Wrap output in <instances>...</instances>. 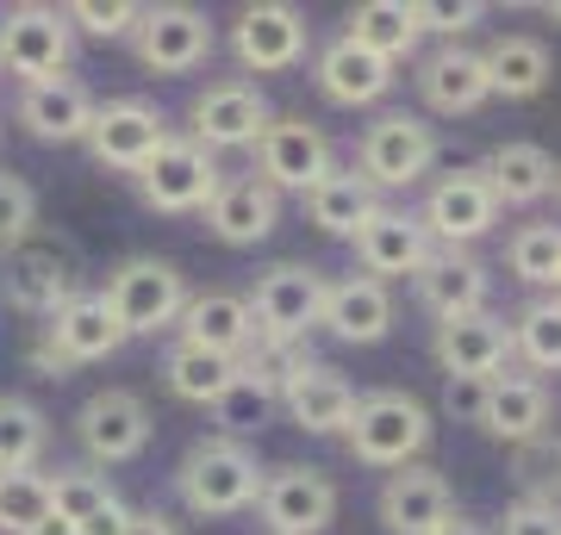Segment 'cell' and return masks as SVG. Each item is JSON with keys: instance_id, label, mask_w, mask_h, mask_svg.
I'll list each match as a JSON object with an SVG mask.
<instances>
[{"instance_id": "obj_1", "label": "cell", "mask_w": 561, "mask_h": 535, "mask_svg": "<svg viewBox=\"0 0 561 535\" xmlns=\"http://www.w3.org/2000/svg\"><path fill=\"white\" fill-rule=\"evenodd\" d=\"M175 492L194 516H231L243 504H256L262 492V467L256 455L231 437H201L175 467Z\"/></svg>"}, {"instance_id": "obj_2", "label": "cell", "mask_w": 561, "mask_h": 535, "mask_svg": "<svg viewBox=\"0 0 561 535\" xmlns=\"http://www.w3.org/2000/svg\"><path fill=\"white\" fill-rule=\"evenodd\" d=\"M431 411H424L412 393H368L356 398V417H350V455L362 467H412V461L431 449Z\"/></svg>"}, {"instance_id": "obj_3", "label": "cell", "mask_w": 561, "mask_h": 535, "mask_svg": "<svg viewBox=\"0 0 561 535\" xmlns=\"http://www.w3.org/2000/svg\"><path fill=\"white\" fill-rule=\"evenodd\" d=\"M106 305L119 317L125 337H162L175 330L181 305H187V275L175 261H157V256H131L106 275Z\"/></svg>"}, {"instance_id": "obj_4", "label": "cell", "mask_w": 561, "mask_h": 535, "mask_svg": "<svg viewBox=\"0 0 561 535\" xmlns=\"http://www.w3.org/2000/svg\"><path fill=\"white\" fill-rule=\"evenodd\" d=\"M243 305H250V324L262 342H306V330H319L324 312V275L312 261H275L256 275Z\"/></svg>"}, {"instance_id": "obj_5", "label": "cell", "mask_w": 561, "mask_h": 535, "mask_svg": "<svg viewBox=\"0 0 561 535\" xmlns=\"http://www.w3.org/2000/svg\"><path fill=\"white\" fill-rule=\"evenodd\" d=\"M219 181H225L219 162L206 156L201 143L169 131V138H162V150L138 168V194H144V206H150V212H169V219H175V212H206V206H213V194H219Z\"/></svg>"}, {"instance_id": "obj_6", "label": "cell", "mask_w": 561, "mask_h": 535, "mask_svg": "<svg viewBox=\"0 0 561 535\" xmlns=\"http://www.w3.org/2000/svg\"><path fill=\"white\" fill-rule=\"evenodd\" d=\"M187 119H194V143L213 156V150H256V138L268 131L275 113H268V94H262L256 81L225 75V81H206L201 94H194Z\"/></svg>"}, {"instance_id": "obj_7", "label": "cell", "mask_w": 561, "mask_h": 535, "mask_svg": "<svg viewBox=\"0 0 561 535\" xmlns=\"http://www.w3.org/2000/svg\"><path fill=\"white\" fill-rule=\"evenodd\" d=\"M76 57V25L57 7H7L0 20V69L32 88V81H57Z\"/></svg>"}, {"instance_id": "obj_8", "label": "cell", "mask_w": 561, "mask_h": 535, "mask_svg": "<svg viewBox=\"0 0 561 535\" xmlns=\"http://www.w3.org/2000/svg\"><path fill=\"white\" fill-rule=\"evenodd\" d=\"M131 44H138V62L150 75H194L206 57H213V20L201 7H144L138 25H131Z\"/></svg>"}, {"instance_id": "obj_9", "label": "cell", "mask_w": 561, "mask_h": 535, "mask_svg": "<svg viewBox=\"0 0 561 535\" xmlns=\"http://www.w3.org/2000/svg\"><path fill=\"white\" fill-rule=\"evenodd\" d=\"M362 181L368 187H412V181L431 175V162H437V131L412 113H381V119L362 131Z\"/></svg>"}, {"instance_id": "obj_10", "label": "cell", "mask_w": 561, "mask_h": 535, "mask_svg": "<svg viewBox=\"0 0 561 535\" xmlns=\"http://www.w3.org/2000/svg\"><path fill=\"white\" fill-rule=\"evenodd\" d=\"M256 504H262L268 535H324L331 516H337V486H331V474H319V467L287 461V467H268V474H262Z\"/></svg>"}, {"instance_id": "obj_11", "label": "cell", "mask_w": 561, "mask_h": 535, "mask_svg": "<svg viewBox=\"0 0 561 535\" xmlns=\"http://www.w3.org/2000/svg\"><path fill=\"white\" fill-rule=\"evenodd\" d=\"M419 224L437 249H468L474 237H486V231L500 224V199H493L481 168H456V175H443L437 187L424 194Z\"/></svg>"}, {"instance_id": "obj_12", "label": "cell", "mask_w": 561, "mask_h": 535, "mask_svg": "<svg viewBox=\"0 0 561 535\" xmlns=\"http://www.w3.org/2000/svg\"><path fill=\"white\" fill-rule=\"evenodd\" d=\"M256 181H268L275 194H312L319 181L337 175V162H331V138H324L319 125L306 119H268V131L256 138Z\"/></svg>"}, {"instance_id": "obj_13", "label": "cell", "mask_w": 561, "mask_h": 535, "mask_svg": "<svg viewBox=\"0 0 561 535\" xmlns=\"http://www.w3.org/2000/svg\"><path fill=\"white\" fill-rule=\"evenodd\" d=\"M162 138H169V119H162L150 100H106V106H94V125H88L81 143L94 150L101 168L138 175L144 162L162 150Z\"/></svg>"}, {"instance_id": "obj_14", "label": "cell", "mask_w": 561, "mask_h": 535, "mask_svg": "<svg viewBox=\"0 0 561 535\" xmlns=\"http://www.w3.org/2000/svg\"><path fill=\"white\" fill-rule=\"evenodd\" d=\"M76 442L88 449V461L119 467V461L144 455V442H150V405L125 386H106L76 411Z\"/></svg>"}, {"instance_id": "obj_15", "label": "cell", "mask_w": 561, "mask_h": 535, "mask_svg": "<svg viewBox=\"0 0 561 535\" xmlns=\"http://www.w3.org/2000/svg\"><path fill=\"white\" fill-rule=\"evenodd\" d=\"M0 293L13 312H32V317H57L69 299H76V268L62 249L50 243H32L25 237L20 249L0 256Z\"/></svg>"}, {"instance_id": "obj_16", "label": "cell", "mask_w": 561, "mask_h": 535, "mask_svg": "<svg viewBox=\"0 0 561 535\" xmlns=\"http://www.w3.org/2000/svg\"><path fill=\"white\" fill-rule=\"evenodd\" d=\"M231 50H238L243 69L256 75H280L306 57V13L287 7V0H262V7H243L238 25H231Z\"/></svg>"}, {"instance_id": "obj_17", "label": "cell", "mask_w": 561, "mask_h": 535, "mask_svg": "<svg viewBox=\"0 0 561 535\" xmlns=\"http://www.w3.org/2000/svg\"><path fill=\"white\" fill-rule=\"evenodd\" d=\"M419 287V305L431 317H468V312H486V299H493V275H486L481 256H468V249H431L424 268L412 275Z\"/></svg>"}, {"instance_id": "obj_18", "label": "cell", "mask_w": 561, "mask_h": 535, "mask_svg": "<svg viewBox=\"0 0 561 535\" xmlns=\"http://www.w3.org/2000/svg\"><path fill=\"white\" fill-rule=\"evenodd\" d=\"M275 398L306 437H337V430H350V417H356V386H350L337 368H324V361L294 368V374L280 380Z\"/></svg>"}, {"instance_id": "obj_19", "label": "cell", "mask_w": 561, "mask_h": 535, "mask_svg": "<svg viewBox=\"0 0 561 535\" xmlns=\"http://www.w3.org/2000/svg\"><path fill=\"white\" fill-rule=\"evenodd\" d=\"M431 349H437L443 374H474V380H493L512 361V324H505L500 312H468V317H443L437 337H431Z\"/></svg>"}, {"instance_id": "obj_20", "label": "cell", "mask_w": 561, "mask_h": 535, "mask_svg": "<svg viewBox=\"0 0 561 535\" xmlns=\"http://www.w3.org/2000/svg\"><path fill=\"white\" fill-rule=\"evenodd\" d=\"M456 516V498H449V479L437 467H393L381 486V523L393 535H437L443 523Z\"/></svg>"}, {"instance_id": "obj_21", "label": "cell", "mask_w": 561, "mask_h": 535, "mask_svg": "<svg viewBox=\"0 0 561 535\" xmlns=\"http://www.w3.org/2000/svg\"><path fill=\"white\" fill-rule=\"evenodd\" d=\"M13 119H20L38 143H81L88 125H94V94H88L81 81H69V75L32 81V88H20Z\"/></svg>"}, {"instance_id": "obj_22", "label": "cell", "mask_w": 561, "mask_h": 535, "mask_svg": "<svg viewBox=\"0 0 561 535\" xmlns=\"http://www.w3.org/2000/svg\"><path fill=\"white\" fill-rule=\"evenodd\" d=\"M419 94H424V106H431V113H443V119L481 113L486 100H493L481 50H468V44H443V50H431V57H424V69H419Z\"/></svg>"}, {"instance_id": "obj_23", "label": "cell", "mask_w": 561, "mask_h": 535, "mask_svg": "<svg viewBox=\"0 0 561 535\" xmlns=\"http://www.w3.org/2000/svg\"><path fill=\"white\" fill-rule=\"evenodd\" d=\"M437 243L424 237V224H419V212H375V219L356 231V261L368 268V280H400V275H419L424 268V256H431Z\"/></svg>"}, {"instance_id": "obj_24", "label": "cell", "mask_w": 561, "mask_h": 535, "mask_svg": "<svg viewBox=\"0 0 561 535\" xmlns=\"http://www.w3.org/2000/svg\"><path fill=\"white\" fill-rule=\"evenodd\" d=\"M206 224H213L219 243L250 249V243H262L280 224V194L256 175H231V181H219V194L206 206Z\"/></svg>"}, {"instance_id": "obj_25", "label": "cell", "mask_w": 561, "mask_h": 535, "mask_svg": "<svg viewBox=\"0 0 561 535\" xmlns=\"http://www.w3.org/2000/svg\"><path fill=\"white\" fill-rule=\"evenodd\" d=\"M44 342H50L69 368H81V361L119 356L125 330H119V317H113V305H106L101 293H76L57 317H50V324H44Z\"/></svg>"}, {"instance_id": "obj_26", "label": "cell", "mask_w": 561, "mask_h": 535, "mask_svg": "<svg viewBox=\"0 0 561 535\" xmlns=\"http://www.w3.org/2000/svg\"><path fill=\"white\" fill-rule=\"evenodd\" d=\"M319 324H324L337 342H381L387 330H393V299H387L381 280H368V275L324 280V312H319Z\"/></svg>"}, {"instance_id": "obj_27", "label": "cell", "mask_w": 561, "mask_h": 535, "mask_svg": "<svg viewBox=\"0 0 561 535\" xmlns=\"http://www.w3.org/2000/svg\"><path fill=\"white\" fill-rule=\"evenodd\" d=\"M175 330L187 349H206V356H231L238 361L250 342H256V324H250V305L238 293H187Z\"/></svg>"}, {"instance_id": "obj_28", "label": "cell", "mask_w": 561, "mask_h": 535, "mask_svg": "<svg viewBox=\"0 0 561 535\" xmlns=\"http://www.w3.org/2000/svg\"><path fill=\"white\" fill-rule=\"evenodd\" d=\"M486 437L500 442H530L549 430V386H542L537 374H512V368H500V374L486 380V417H481Z\"/></svg>"}, {"instance_id": "obj_29", "label": "cell", "mask_w": 561, "mask_h": 535, "mask_svg": "<svg viewBox=\"0 0 561 535\" xmlns=\"http://www.w3.org/2000/svg\"><path fill=\"white\" fill-rule=\"evenodd\" d=\"M312 81H319V94L331 100V106H375V100L393 88V62L368 57V50H362V44H350V38H331L319 50Z\"/></svg>"}, {"instance_id": "obj_30", "label": "cell", "mask_w": 561, "mask_h": 535, "mask_svg": "<svg viewBox=\"0 0 561 535\" xmlns=\"http://www.w3.org/2000/svg\"><path fill=\"white\" fill-rule=\"evenodd\" d=\"M481 175H486V187H493L500 206H537V199L556 194L561 168L542 143H500V150L481 162Z\"/></svg>"}, {"instance_id": "obj_31", "label": "cell", "mask_w": 561, "mask_h": 535, "mask_svg": "<svg viewBox=\"0 0 561 535\" xmlns=\"http://www.w3.org/2000/svg\"><path fill=\"white\" fill-rule=\"evenodd\" d=\"M381 212V199H375V187L362 175H331V181H319L312 194H306V219L319 224L324 237H350L356 243V231L368 219Z\"/></svg>"}, {"instance_id": "obj_32", "label": "cell", "mask_w": 561, "mask_h": 535, "mask_svg": "<svg viewBox=\"0 0 561 535\" xmlns=\"http://www.w3.org/2000/svg\"><path fill=\"white\" fill-rule=\"evenodd\" d=\"M481 62H486V88L505 100H537L549 88V50L524 32H505L493 50H481Z\"/></svg>"}, {"instance_id": "obj_33", "label": "cell", "mask_w": 561, "mask_h": 535, "mask_svg": "<svg viewBox=\"0 0 561 535\" xmlns=\"http://www.w3.org/2000/svg\"><path fill=\"white\" fill-rule=\"evenodd\" d=\"M350 44H362L368 57L381 62H405L419 50V25H412V7L405 0H362L356 13H350Z\"/></svg>"}, {"instance_id": "obj_34", "label": "cell", "mask_w": 561, "mask_h": 535, "mask_svg": "<svg viewBox=\"0 0 561 535\" xmlns=\"http://www.w3.org/2000/svg\"><path fill=\"white\" fill-rule=\"evenodd\" d=\"M162 380H169V393L187 398V405H219V398L231 393V380H238V361L175 342V349L162 356Z\"/></svg>"}, {"instance_id": "obj_35", "label": "cell", "mask_w": 561, "mask_h": 535, "mask_svg": "<svg viewBox=\"0 0 561 535\" xmlns=\"http://www.w3.org/2000/svg\"><path fill=\"white\" fill-rule=\"evenodd\" d=\"M50 442V417L32 398L0 393V474H32Z\"/></svg>"}, {"instance_id": "obj_36", "label": "cell", "mask_w": 561, "mask_h": 535, "mask_svg": "<svg viewBox=\"0 0 561 535\" xmlns=\"http://www.w3.org/2000/svg\"><path fill=\"white\" fill-rule=\"evenodd\" d=\"M512 356H524L537 374H561V299H530L512 317Z\"/></svg>"}, {"instance_id": "obj_37", "label": "cell", "mask_w": 561, "mask_h": 535, "mask_svg": "<svg viewBox=\"0 0 561 535\" xmlns=\"http://www.w3.org/2000/svg\"><path fill=\"white\" fill-rule=\"evenodd\" d=\"M505 268L524 287H556L561 275V224H518L505 243Z\"/></svg>"}, {"instance_id": "obj_38", "label": "cell", "mask_w": 561, "mask_h": 535, "mask_svg": "<svg viewBox=\"0 0 561 535\" xmlns=\"http://www.w3.org/2000/svg\"><path fill=\"white\" fill-rule=\"evenodd\" d=\"M280 398H275V386L268 380H256V374H243L238 368V380H231V393L213 405L219 411V437H231V442H243V437H256L262 423H268V411H275Z\"/></svg>"}, {"instance_id": "obj_39", "label": "cell", "mask_w": 561, "mask_h": 535, "mask_svg": "<svg viewBox=\"0 0 561 535\" xmlns=\"http://www.w3.org/2000/svg\"><path fill=\"white\" fill-rule=\"evenodd\" d=\"M512 479L524 486V498L561 504V437L556 430H542V437H530V442L512 449Z\"/></svg>"}, {"instance_id": "obj_40", "label": "cell", "mask_w": 561, "mask_h": 535, "mask_svg": "<svg viewBox=\"0 0 561 535\" xmlns=\"http://www.w3.org/2000/svg\"><path fill=\"white\" fill-rule=\"evenodd\" d=\"M113 498H119V492H113L94 467H57V479H50V516H62L69 530L88 523L94 511H106Z\"/></svg>"}, {"instance_id": "obj_41", "label": "cell", "mask_w": 561, "mask_h": 535, "mask_svg": "<svg viewBox=\"0 0 561 535\" xmlns=\"http://www.w3.org/2000/svg\"><path fill=\"white\" fill-rule=\"evenodd\" d=\"M50 516V474H0V530L25 535Z\"/></svg>"}, {"instance_id": "obj_42", "label": "cell", "mask_w": 561, "mask_h": 535, "mask_svg": "<svg viewBox=\"0 0 561 535\" xmlns=\"http://www.w3.org/2000/svg\"><path fill=\"white\" fill-rule=\"evenodd\" d=\"M32 224H38V194L20 175H0V256L20 249L32 237Z\"/></svg>"}, {"instance_id": "obj_43", "label": "cell", "mask_w": 561, "mask_h": 535, "mask_svg": "<svg viewBox=\"0 0 561 535\" xmlns=\"http://www.w3.org/2000/svg\"><path fill=\"white\" fill-rule=\"evenodd\" d=\"M481 20H486L481 0H419V7H412V25H419V38H424V32H437V38L456 44L461 32H474Z\"/></svg>"}, {"instance_id": "obj_44", "label": "cell", "mask_w": 561, "mask_h": 535, "mask_svg": "<svg viewBox=\"0 0 561 535\" xmlns=\"http://www.w3.org/2000/svg\"><path fill=\"white\" fill-rule=\"evenodd\" d=\"M138 13L144 7H131V0H76V7H62V20L94 32V38H131Z\"/></svg>"}, {"instance_id": "obj_45", "label": "cell", "mask_w": 561, "mask_h": 535, "mask_svg": "<svg viewBox=\"0 0 561 535\" xmlns=\"http://www.w3.org/2000/svg\"><path fill=\"white\" fill-rule=\"evenodd\" d=\"M443 411L456 417V423H474V430H481V417H486V380L443 374Z\"/></svg>"}, {"instance_id": "obj_46", "label": "cell", "mask_w": 561, "mask_h": 535, "mask_svg": "<svg viewBox=\"0 0 561 535\" xmlns=\"http://www.w3.org/2000/svg\"><path fill=\"white\" fill-rule=\"evenodd\" d=\"M493 535H561V504H537V498H518L505 523Z\"/></svg>"}, {"instance_id": "obj_47", "label": "cell", "mask_w": 561, "mask_h": 535, "mask_svg": "<svg viewBox=\"0 0 561 535\" xmlns=\"http://www.w3.org/2000/svg\"><path fill=\"white\" fill-rule=\"evenodd\" d=\"M125 523H131V511H125V498H113L106 511H94L88 523H76V535H125Z\"/></svg>"}, {"instance_id": "obj_48", "label": "cell", "mask_w": 561, "mask_h": 535, "mask_svg": "<svg viewBox=\"0 0 561 535\" xmlns=\"http://www.w3.org/2000/svg\"><path fill=\"white\" fill-rule=\"evenodd\" d=\"M125 535H181L175 523L162 511H131V523H125Z\"/></svg>"}, {"instance_id": "obj_49", "label": "cell", "mask_w": 561, "mask_h": 535, "mask_svg": "<svg viewBox=\"0 0 561 535\" xmlns=\"http://www.w3.org/2000/svg\"><path fill=\"white\" fill-rule=\"evenodd\" d=\"M32 368H38L44 380H62V374H69V361H62V356H57V349H50L44 337L32 342Z\"/></svg>"}, {"instance_id": "obj_50", "label": "cell", "mask_w": 561, "mask_h": 535, "mask_svg": "<svg viewBox=\"0 0 561 535\" xmlns=\"http://www.w3.org/2000/svg\"><path fill=\"white\" fill-rule=\"evenodd\" d=\"M437 535H493V530H481V523H461V516H449Z\"/></svg>"}, {"instance_id": "obj_51", "label": "cell", "mask_w": 561, "mask_h": 535, "mask_svg": "<svg viewBox=\"0 0 561 535\" xmlns=\"http://www.w3.org/2000/svg\"><path fill=\"white\" fill-rule=\"evenodd\" d=\"M25 535H76V530H69V523H62V516H44L38 530H25Z\"/></svg>"}, {"instance_id": "obj_52", "label": "cell", "mask_w": 561, "mask_h": 535, "mask_svg": "<svg viewBox=\"0 0 561 535\" xmlns=\"http://www.w3.org/2000/svg\"><path fill=\"white\" fill-rule=\"evenodd\" d=\"M542 20H556V25H561V0H549V7H542Z\"/></svg>"}, {"instance_id": "obj_53", "label": "cell", "mask_w": 561, "mask_h": 535, "mask_svg": "<svg viewBox=\"0 0 561 535\" xmlns=\"http://www.w3.org/2000/svg\"><path fill=\"white\" fill-rule=\"evenodd\" d=\"M556 299H561V275H556Z\"/></svg>"}, {"instance_id": "obj_54", "label": "cell", "mask_w": 561, "mask_h": 535, "mask_svg": "<svg viewBox=\"0 0 561 535\" xmlns=\"http://www.w3.org/2000/svg\"><path fill=\"white\" fill-rule=\"evenodd\" d=\"M556 187H561V181H556Z\"/></svg>"}]
</instances>
